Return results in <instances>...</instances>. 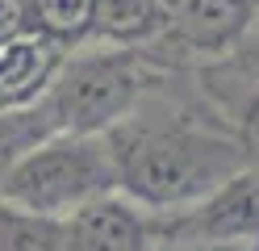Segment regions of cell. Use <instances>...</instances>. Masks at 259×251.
Here are the masks:
<instances>
[{"instance_id": "cell-9", "label": "cell", "mask_w": 259, "mask_h": 251, "mask_svg": "<svg viewBox=\"0 0 259 251\" xmlns=\"http://www.w3.org/2000/svg\"><path fill=\"white\" fill-rule=\"evenodd\" d=\"M34 9V33L59 42L63 50H75L84 38H92L96 0H29Z\"/></svg>"}, {"instance_id": "cell-11", "label": "cell", "mask_w": 259, "mask_h": 251, "mask_svg": "<svg viewBox=\"0 0 259 251\" xmlns=\"http://www.w3.org/2000/svg\"><path fill=\"white\" fill-rule=\"evenodd\" d=\"M51 134H59V130L51 122V113H46V105L21 109V113H0V176Z\"/></svg>"}, {"instance_id": "cell-10", "label": "cell", "mask_w": 259, "mask_h": 251, "mask_svg": "<svg viewBox=\"0 0 259 251\" xmlns=\"http://www.w3.org/2000/svg\"><path fill=\"white\" fill-rule=\"evenodd\" d=\"M0 251H63V222L0 201Z\"/></svg>"}, {"instance_id": "cell-3", "label": "cell", "mask_w": 259, "mask_h": 251, "mask_svg": "<svg viewBox=\"0 0 259 251\" xmlns=\"http://www.w3.org/2000/svg\"><path fill=\"white\" fill-rule=\"evenodd\" d=\"M142 88H147V71L134 50L75 46L67 50L42 105L59 134H109L121 122H130Z\"/></svg>"}, {"instance_id": "cell-2", "label": "cell", "mask_w": 259, "mask_h": 251, "mask_svg": "<svg viewBox=\"0 0 259 251\" xmlns=\"http://www.w3.org/2000/svg\"><path fill=\"white\" fill-rule=\"evenodd\" d=\"M117 193V163L105 134H51L0 176V201L67 222L84 205Z\"/></svg>"}, {"instance_id": "cell-4", "label": "cell", "mask_w": 259, "mask_h": 251, "mask_svg": "<svg viewBox=\"0 0 259 251\" xmlns=\"http://www.w3.org/2000/svg\"><path fill=\"white\" fill-rule=\"evenodd\" d=\"M155 239H167L171 247L259 243V167H247L192 209L155 218Z\"/></svg>"}, {"instance_id": "cell-5", "label": "cell", "mask_w": 259, "mask_h": 251, "mask_svg": "<svg viewBox=\"0 0 259 251\" xmlns=\"http://www.w3.org/2000/svg\"><path fill=\"white\" fill-rule=\"evenodd\" d=\"M155 213L109 193L63 222V251H155Z\"/></svg>"}, {"instance_id": "cell-15", "label": "cell", "mask_w": 259, "mask_h": 251, "mask_svg": "<svg viewBox=\"0 0 259 251\" xmlns=\"http://www.w3.org/2000/svg\"><path fill=\"white\" fill-rule=\"evenodd\" d=\"M159 5H163V9H171V5H176V0H159Z\"/></svg>"}, {"instance_id": "cell-13", "label": "cell", "mask_w": 259, "mask_h": 251, "mask_svg": "<svg viewBox=\"0 0 259 251\" xmlns=\"http://www.w3.org/2000/svg\"><path fill=\"white\" fill-rule=\"evenodd\" d=\"M238 138H242V147L251 151V159H255V167H259V96H255L251 105H247V113H242Z\"/></svg>"}, {"instance_id": "cell-8", "label": "cell", "mask_w": 259, "mask_h": 251, "mask_svg": "<svg viewBox=\"0 0 259 251\" xmlns=\"http://www.w3.org/2000/svg\"><path fill=\"white\" fill-rule=\"evenodd\" d=\"M163 29H167V9L159 0H96L92 38H101V46L138 50L155 42Z\"/></svg>"}, {"instance_id": "cell-14", "label": "cell", "mask_w": 259, "mask_h": 251, "mask_svg": "<svg viewBox=\"0 0 259 251\" xmlns=\"http://www.w3.org/2000/svg\"><path fill=\"white\" fill-rule=\"evenodd\" d=\"M180 251H259V243H213V247H180Z\"/></svg>"}, {"instance_id": "cell-1", "label": "cell", "mask_w": 259, "mask_h": 251, "mask_svg": "<svg viewBox=\"0 0 259 251\" xmlns=\"http://www.w3.org/2000/svg\"><path fill=\"white\" fill-rule=\"evenodd\" d=\"M117 163V193L155 218L192 209L222 184L255 167L238 130H213L197 122L134 126V117L105 134Z\"/></svg>"}, {"instance_id": "cell-7", "label": "cell", "mask_w": 259, "mask_h": 251, "mask_svg": "<svg viewBox=\"0 0 259 251\" xmlns=\"http://www.w3.org/2000/svg\"><path fill=\"white\" fill-rule=\"evenodd\" d=\"M255 5L251 0H176L167 9V29L180 46L201 50V55H222L230 50L251 25Z\"/></svg>"}, {"instance_id": "cell-6", "label": "cell", "mask_w": 259, "mask_h": 251, "mask_svg": "<svg viewBox=\"0 0 259 251\" xmlns=\"http://www.w3.org/2000/svg\"><path fill=\"white\" fill-rule=\"evenodd\" d=\"M67 50L42 33H25L0 46V113H21L42 105Z\"/></svg>"}, {"instance_id": "cell-12", "label": "cell", "mask_w": 259, "mask_h": 251, "mask_svg": "<svg viewBox=\"0 0 259 251\" xmlns=\"http://www.w3.org/2000/svg\"><path fill=\"white\" fill-rule=\"evenodd\" d=\"M34 33V9L29 0H0V46Z\"/></svg>"}]
</instances>
